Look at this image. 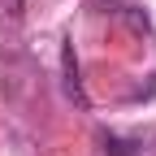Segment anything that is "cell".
Returning <instances> with one entry per match:
<instances>
[{"instance_id":"obj_1","label":"cell","mask_w":156,"mask_h":156,"mask_svg":"<svg viewBox=\"0 0 156 156\" xmlns=\"http://www.w3.org/2000/svg\"><path fill=\"white\" fill-rule=\"evenodd\" d=\"M9 13H22V0H9Z\"/></svg>"}]
</instances>
